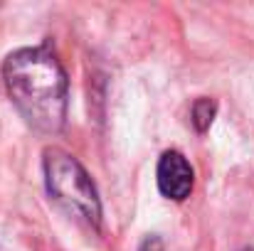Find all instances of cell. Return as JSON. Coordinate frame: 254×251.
Returning a JSON list of instances; mask_svg holds the SVG:
<instances>
[{
	"mask_svg": "<svg viewBox=\"0 0 254 251\" xmlns=\"http://www.w3.org/2000/svg\"><path fill=\"white\" fill-rule=\"evenodd\" d=\"M2 82L22 118L42 131L57 133L67 118V74L47 47H25L2 62Z\"/></svg>",
	"mask_w": 254,
	"mask_h": 251,
	"instance_id": "cell-1",
	"label": "cell"
},
{
	"mask_svg": "<svg viewBox=\"0 0 254 251\" xmlns=\"http://www.w3.org/2000/svg\"><path fill=\"white\" fill-rule=\"evenodd\" d=\"M42 163H45V185L50 197L57 204H62L69 214L84 219L91 227H99L101 204L96 187L84 167L60 148H47Z\"/></svg>",
	"mask_w": 254,
	"mask_h": 251,
	"instance_id": "cell-2",
	"label": "cell"
},
{
	"mask_svg": "<svg viewBox=\"0 0 254 251\" xmlns=\"http://www.w3.org/2000/svg\"><path fill=\"white\" fill-rule=\"evenodd\" d=\"M156 180H158V190H161L163 197H168L173 202H183L192 192L195 172H192V167L185 160L183 153L166 151L161 155V160H158Z\"/></svg>",
	"mask_w": 254,
	"mask_h": 251,
	"instance_id": "cell-3",
	"label": "cell"
},
{
	"mask_svg": "<svg viewBox=\"0 0 254 251\" xmlns=\"http://www.w3.org/2000/svg\"><path fill=\"white\" fill-rule=\"evenodd\" d=\"M215 113H217V103H215V99L200 96V99L192 103V126H195V131H197V133H205V131L210 128Z\"/></svg>",
	"mask_w": 254,
	"mask_h": 251,
	"instance_id": "cell-4",
	"label": "cell"
},
{
	"mask_svg": "<svg viewBox=\"0 0 254 251\" xmlns=\"http://www.w3.org/2000/svg\"><path fill=\"white\" fill-rule=\"evenodd\" d=\"M138 251H163V242H161L156 234H151V237L143 239V244H141Z\"/></svg>",
	"mask_w": 254,
	"mask_h": 251,
	"instance_id": "cell-5",
	"label": "cell"
},
{
	"mask_svg": "<svg viewBox=\"0 0 254 251\" xmlns=\"http://www.w3.org/2000/svg\"><path fill=\"white\" fill-rule=\"evenodd\" d=\"M242 251H254V249H242Z\"/></svg>",
	"mask_w": 254,
	"mask_h": 251,
	"instance_id": "cell-6",
	"label": "cell"
}]
</instances>
